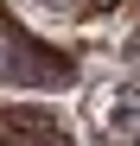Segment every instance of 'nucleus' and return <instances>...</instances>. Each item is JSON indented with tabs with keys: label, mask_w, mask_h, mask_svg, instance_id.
Returning <instances> with one entry per match:
<instances>
[{
	"label": "nucleus",
	"mask_w": 140,
	"mask_h": 146,
	"mask_svg": "<svg viewBox=\"0 0 140 146\" xmlns=\"http://www.w3.org/2000/svg\"><path fill=\"white\" fill-rule=\"evenodd\" d=\"M96 7H115V0H96Z\"/></svg>",
	"instance_id": "423d86ee"
},
{
	"label": "nucleus",
	"mask_w": 140,
	"mask_h": 146,
	"mask_svg": "<svg viewBox=\"0 0 140 146\" xmlns=\"http://www.w3.org/2000/svg\"><path fill=\"white\" fill-rule=\"evenodd\" d=\"M89 133H96V146H140V89L96 83L89 89Z\"/></svg>",
	"instance_id": "f03ea898"
},
{
	"label": "nucleus",
	"mask_w": 140,
	"mask_h": 146,
	"mask_svg": "<svg viewBox=\"0 0 140 146\" xmlns=\"http://www.w3.org/2000/svg\"><path fill=\"white\" fill-rule=\"evenodd\" d=\"M70 76H77V64L64 51H51V44L32 38L19 19L0 13V83H13V89H64Z\"/></svg>",
	"instance_id": "f257e3e1"
},
{
	"label": "nucleus",
	"mask_w": 140,
	"mask_h": 146,
	"mask_svg": "<svg viewBox=\"0 0 140 146\" xmlns=\"http://www.w3.org/2000/svg\"><path fill=\"white\" fill-rule=\"evenodd\" d=\"M127 70H134V76H140V32L127 38Z\"/></svg>",
	"instance_id": "20e7f679"
},
{
	"label": "nucleus",
	"mask_w": 140,
	"mask_h": 146,
	"mask_svg": "<svg viewBox=\"0 0 140 146\" xmlns=\"http://www.w3.org/2000/svg\"><path fill=\"white\" fill-rule=\"evenodd\" d=\"M0 146H77L70 140V127L38 108V102H7L0 108Z\"/></svg>",
	"instance_id": "7ed1b4c3"
},
{
	"label": "nucleus",
	"mask_w": 140,
	"mask_h": 146,
	"mask_svg": "<svg viewBox=\"0 0 140 146\" xmlns=\"http://www.w3.org/2000/svg\"><path fill=\"white\" fill-rule=\"evenodd\" d=\"M45 7H51V13H70V7H77V0H45Z\"/></svg>",
	"instance_id": "39448f33"
}]
</instances>
